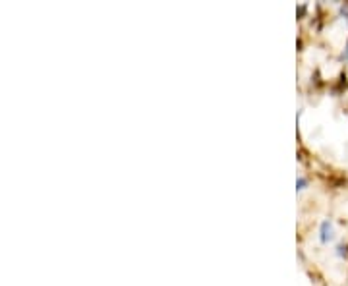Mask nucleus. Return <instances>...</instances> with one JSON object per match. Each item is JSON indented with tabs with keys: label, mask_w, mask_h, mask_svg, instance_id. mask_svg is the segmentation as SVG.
I'll return each instance as SVG.
<instances>
[{
	"label": "nucleus",
	"mask_w": 348,
	"mask_h": 286,
	"mask_svg": "<svg viewBox=\"0 0 348 286\" xmlns=\"http://www.w3.org/2000/svg\"><path fill=\"white\" fill-rule=\"evenodd\" d=\"M319 238H321V242L323 244L331 242L334 238V230H333V222H331V220H323V222H321Z\"/></svg>",
	"instance_id": "f257e3e1"
},
{
	"label": "nucleus",
	"mask_w": 348,
	"mask_h": 286,
	"mask_svg": "<svg viewBox=\"0 0 348 286\" xmlns=\"http://www.w3.org/2000/svg\"><path fill=\"white\" fill-rule=\"evenodd\" d=\"M336 250H338V252H336V254H338V256H340V258H342V256H344V258H346V256H348V246H346V244H340V246H338V248H336Z\"/></svg>",
	"instance_id": "f03ea898"
},
{
	"label": "nucleus",
	"mask_w": 348,
	"mask_h": 286,
	"mask_svg": "<svg viewBox=\"0 0 348 286\" xmlns=\"http://www.w3.org/2000/svg\"><path fill=\"white\" fill-rule=\"evenodd\" d=\"M296 186H298V190H304V186H306V178H304V176H300V178H298V184H296Z\"/></svg>",
	"instance_id": "7ed1b4c3"
}]
</instances>
